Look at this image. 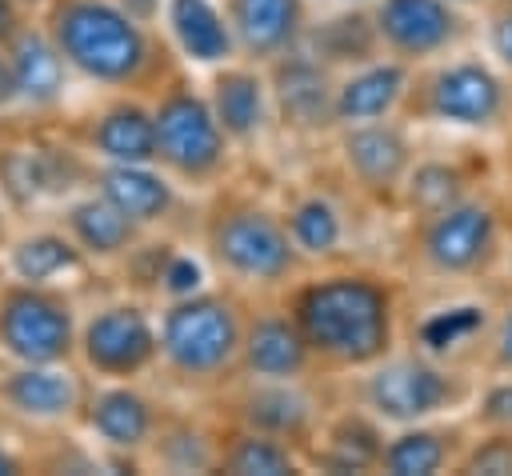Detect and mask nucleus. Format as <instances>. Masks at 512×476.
<instances>
[{
  "label": "nucleus",
  "mask_w": 512,
  "mask_h": 476,
  "mask_svg": "<svg viewBox=\"0 0 512 476\" xmlns=\"http://www.w3.org/2000/svg\"><path fill=\"white\" fill-rule=\"evenodd\" d=\"M300 324L308 340L344 360H368L388 340V304L368 280H328L304 292Z\"/></svg>",
  "instance_id": "1"
},
{
  "label": "nucleus",
  "mask_w": 512,
  "mask_h": 476,
  "mask_svg": "<svg viewBox=\"0 0 512 476\" xmlns=\"http://www.w3.org/2000/svg\"><path fill=\"white\" fill-rule=\"evenodd\" d=\"M56 40H60V52L76 68L104 76V80L128 76L144 56V44H140V32L132 28V20L120 16L116 8L92 4V0H72L60 8Z\"/></svg>",
  "instance_id": "2"
},
{
  "label": "nucleus",
  "mask_w": 512,
  "mask_h": 476,
  "mask_svg": "<svg viewBox=\"0 0 512 476\" xmlns=\"http://www.w3.org/2000/svg\"><path fill=\"white\" fill-rule=\"evenodd\" d=\"M72 320L68 312L40 292H12L0 308V340L12 356L28 364H52L68 352Z\"/></svg>",
  "instance_id": "3"
},
{
  "label": "nucleus",
  "mask_w": 512,
  "mask_h": 476,
  "mask_svg": "<svg viewBox=\"0 0 512 476\" xmlns=\"http://www.w3.org/2000/svg\"><path fill=\"white\" fill-rule=\"evenodd\" d=\"M232 348H236V320L228 308L212 300L180 304L164 324V352L188 372H208L224 364Z\"/></svg>",
  "instance_id": "4"
},
{
  "label": "nucleus",
  "mask_w": 512,
  "mask_h": 476,
  "mask_svg": "<svg viewBox=\"0 0 512 476\" xmlns=\"http://www.w3.org/2000/svg\"><path fill=\"white\" fill-rule=\"evenodd\" d=\"M156 148L184 172H204L220 156V128L192 96H172L156 116Z\"/></svg>",
  "instance_id": "5"
},
{
  "label": "nucleus",
  "mask_w": 512,
  "mask_h": 476,
  "mask_svg": "<svg viewBox=\"0 0 512 476\" xmlns=\"http://www.w3.org/2000/svg\"><path fill=\"white\" fill-rule=\"evenodd\" d=\"M432 108H436V116H444L452 124H492L504 116L508 92L492 68L468 60V64H452L448 72L436 76Z\"/></svg>",
  "instance_id": "6"
},
{
  "label": "nucleus",
  "mask_w": 512,
  "mask_h": 476,
  "mask_svg": "<svg viewBox=\"0 0 512 476\" xmlns=\"http://www.w3.org/2000/svg\"><path fill=\"white\" fill-rule=\"evenodd\" d=\"M496 240V216L480 204H448L440 208L436 224L428 228V256L448 268L464 272L476 268Z\"/></svg>",
  "instance_id": "7"
},
{
  "label": "nucleus",
  "mask_w": 512,
  "mask_h": 476,
  "mask_svg": "<svg viewBox=\"0 0 512 476\" xmlns=\"http://www.w3.org/2000/svg\"><path fill=\"white\" fill-rule=\"evenodd\" d=\"M216 248L244 276H280L288 268V240L260 212L228 216L216 232Z\"/></svg>",
  "instance_id": "8"
},
{
  "label": "nucleus",
  "mask_w": 512,
  "mask_h": 476,
  "mask_svg": "<svg viewBox=\"0 0 512 476\" xmlns=\"http://www.w3.org/2000/svg\"><path fill=\"white\" fill-rule=\"evenodd\" d=\"M88 360L104 372H132L152 356V328L136 308H108L88 324Z\"/></svg>",
  "instance_id": "9"
},
{
  "label": "nucleus",
  "mask_w": 512,
  "mask_h": 476,
  "mask_svg": "<svg viewBox=\"0 0 512 476\" xmlns=\"http://www.w3.org/2000/svg\"><path fill=\"white\" fill-rule=\"evenodd\" d=\"M448 380L428 368V364H412V360H400V364H388L384 372L372 376V400L384 416H396V420H412V416H428L436 412L444 400H448Z\"/></svg>",
  "instance_id": "10"
},
{
  "label": "nucleus",
  "mask_w": 512,
  "mask_h": 476,
  "mask_svg": "<svg viewBox=\"0 0 512 476\" xmlns=\"http://www.w3.org/2000/svg\"><path fill=\"white\" fill-rule=\"evenodd\" d=\"M380 28L404 52H432L452 36V12L444 0H384Z\"/></svg>",
  "instance_id": "11"
},
{
  "label": "nucleus",
  "mask_w": 512,
  "mask_h": 476,
  "mask_svg": "<svg viewBox=\"0 0 512 476\" xmlns=\"http://www.w3.org/2000/svg\"><path fill=\"white\" fill-rule=\"evenodd\" d=\"M8 400L28 416H60L76 404V384L52 368H24L8 380Z\"/></svg>",
  "instance_id": "12"
},
{
  "label": "nucleus",
  "mask_w": 512,
  "mask_h": 476,
  "mask_svg": "<svg viewBox=\"0 0 512 476\" xmlns=\"http://www.w3.org/2000/svg\"><path fill=\"white\" fill-rule=\"evenodd\" d=\"M12 76H16V92H24L28 100H52L60 88V56L56 48L36 36L24 32L12 48Z\"/></svg>",
  "instance_id": "13"
},
{
  "label": "nucleus",
  "mask_w": 512,
  "mask_h": 476,
  "mask_svg": "<svg viewBox=\"0 0 512 476\" xmlns=\"http://www.w3.org/2000/svg\"><path fill=\"white\" fill-rule=\"evenodd\" d=\"M172 28L196 60H220L228 52V32L208 0H172Z\"/></svg>",
  "instance_id": "14"
},
{
  "label": "nucleus",
  "mask_w": 512,
  "mask_h": 476,
  "mask_svg": "<svg viewBox=\"0 0 512 476\" xmlns=\"http://www.w3.org/2000/svg\"><path fill=\"white\" fill-rule=\"evenodd\" d=\"M236 24L248 48L272 52L296 28V0H236Z\"/></svg>",
  "instance_id": "15"
},
{
  "label": "nucleus",
  "mask_w": 512,
  "mask_h": 476,
  "mask_svg": "<svg viewBox=\"0 0 512 476\" xmlns=\"http://www.w3.org/2000/svg\"><path fill=\"white\" fill-rule=\"evenodd\" d=\"M400 84H404V72L396 64L360 72L340 92V116H348V120H372V116L388 112L392 100L400 96Z\"/></svg>",
  "instance_id": "16"
},
{
  "label": "nucleus",
  "mask_w": 512,
  "mask_h": 476,
  "mask_svg": "<svg viewBox=\"0 0 512 476\" xmlns=\"http://www.w3.org/2000/svg\"><path fill=\"white\" fill-rule=\"evenodd\" d=\"M96 144L120 164H140V160H148L156 152V124L144 112L124 108V112H112L96 128Z\"/></svg>",
  "instance_id": "17"
},
{
  "label": "nucleus",
  "mask_w": 512,
  "mask_h": 476,
  "mask_svg": "<svg viewBox=\"0 0 512 476\" xmlns=\"http://www.w3.org/2000/svg\"><path fill=\"white\" fill-rule=\"evenodd\" d=\"M104 196L128 216V220H152V216H160L164 212V204H168V188L156 180V176H148V172H136V168H112L108 176H104Z\"/></svg>",
  "instance_id": "18"
},
{
  "label": "nucleus",
  "mask_w": 512,
  "mask_h": 476,
  "mask_svg": "<svg viewBox=\"0 0 512 476\" xmlns=\"http://www.w3.org/2000/svg\"><path fill=\"white\" fill-rule=\"evenodd\" d=\"M248 360H252V368L264 372V376H288V372L300 368L304 344H300V336H296L288 324L264 320V324H256L252 336H248Z\"/></svg>",
  "instance_id": "19"
},
{
  "label": "nucleus",
  "mask_w": 512,
  "mask_h": 476,
  "mask_svg": "<svg viewBox=\"0 0 512 476\" xmlns=\"http://www.w3.org/2000/svg\"><path fill=\"white\" fill-rule=\"evenodd\" d=\"M92 424L112 444H140L148 436V408L132 392H104L92 408Z\"/></svg>",
  "instance_id": "20"
},
{
  "label": "nucleus",
  "mask_w": 512,
  "mask_h": 476,
  "mask_svg": "<svg viewBox=\"0 0 512 476\" xmlns=\"http://www.w3.org/2000/svg\"><path fill=\"white\" fill-rule=\"evenodd\" d=\"M348 160L372 184H388L404 168V144L392 132H384V128H368V132L348 136Z\"/></svg>",
  "instance_id": "21"
},
{
  "label": "nucleus",
  "mask_w": 512,
  "mask_h": 476,
  "mask_svg": "<svg viewBox=\"0 0 512 476\" xmlns=\"http://www.w3.org/2000/svg\"><path fill=\"white\" fill-rule=\"evenodd\" d=\"M72 228L92 252H116L128 240V216L112 200H84L72 208Z\"/></svg>",
  "instance_id": "22"
},
{
  "label": "nucleus",
  "mask_w": 512,
  "mask_h": 476,
  "mask_svg": "<svg viewBox=\"0 0 512 476\" xmlns=\"http://www.w3.org/2000/svg\"><path fill=\"white\" fill-rule=\"evenodd\" d=\"M72 268H76V252L56 236H32L16 248V272L28 284H44V280L72 272Z\"/></svg>",
  "instance_id": "23"
},
{
  "label": "nucleus",
  "mask_w": 512,
  "mask_h": 476,
  "mask_svg": "<svg viewBox=\"0 0 512 476\" xmlns=\"http://www.w3.org/2000/svg\"><path fill=\"white\" fill-rule=\"evenodd\" d=\"M216 112L228 132H248L260 120V88L252 76H228L216 88Z\"/></svg>",
  "instance_id": "24"
},
{
  "label": "nucleus",
  "mask_w": 512,
  "mask_h": 476,
  "mask_svg": "<svg viewBox=\"0 0 512 476\" xmlns=\"http://www.w3.org/2000/svg\"><path fill=\"white\" fill-rule=\"evenodd\" d=\"M384 464L396 472V476H428L444 464V444L428 432H416V436H404L388 448Z\"/></svg>",
  "instance_id": "25"
},
{
  "label": "nucleus",
  "mask_w": 512,
  "mask_h": 476,
  "mask_svg": "<svg viewBox=\"0 0 512 476\" xmlns=\"http://www.w3.org/2000/svg\"><path fill=\"white\" fill-rule=\"evenodd\" d=\"M280 92H284V104L296 112V116H304V120H312L320 108H324V80H320V72L312 68V64H288L284 72H280Z\"/></svg>",
  "instance_id": "26"
},
{
  "label": "nucleus",
  "mask_w": 512,
  "mask_h": 476,
  "mask_svg": "<svg viewBox=\"0 0 512 476\" xmlns=\"http://www.w3.org/2000/svg\"><path fill=\"white\" fill-rule=\"evenodd\" d=\"M292 236H296L308 252H328V248L336 244V236H340L336 212H332L328 204H320V200L304 204V208L292 216Z\"/></svg>",
  "instance_id": "27"
},
{
  "label": "nucleus",
  "mask_w": 512,
  "mask_h": 476,
  "mask_svg": "<svg viewBox=\"0 0 512 476\" xmlns=\"http://www.w3.org/2000/svg\"><path fill=\"white\" fill-rule=\"evenodd\" d=\"M252 420L264 424V428H276V432H288V428H300L304 424V400L292 396V392H260L252 400Z\"/></svg>",
  "instance_id": "28"
},
{
  "label": "nucleus",
  "mask_w": 512,
  "mask_h": 476,
  "mask_svg": "<svg viewBox=\"0 0 512 476\" xmlns=\"http://www.w3.org/2000/svg\"><path fill=\"white\" fill-rule=\"evenodd\" d=\"M416 200L424 204V208H432V212H440V208H448V204H456V192H460V176L452 172V168H444V164H428V168H420L416 172Z\"/></svg>",
  "instance_id": "29"
},
{
  "label": "nucleus",
  "mask_w": 512,
  "mask_h": 476,
  "mask_svg": "<svg viewBox=\"0 0 512 476\" xmlns=\"http://www.w3.org/2000/svg\"><path fill=\"white\" fill-rule=\"evenodd\" d=\"M480 320H484V316H480L476 308H452V312H440V316H432V320L424 324V340H428L432 348H448V344L464 340L468 332H476Z\"/></svg>",
  "instance_id": "30"
},
{
  "label": "nucleus",
  "mask_w": 512,
  "mask_h": 476,
  "mask_svg": "<svg viewBox=\"0 0 512 476\" xmlns=\"http://www.w3.org/2000/svg\"><path fill=\"white\" fill-rule=\"evenodd\" d=\"M232 468L236 472H264V476H272V472H292V460H288L284 448H276L268 440H244L236 448V456H232Z\"/></svg>",
  "instance_id": "31"
},
{
  "label": "nucleus",
  "mask_w": 512,
  "mask_h": 476,
  "mask_svg": "<svg viewBox=\"0 0 512 476\" xmlns=\"http://www.w3.org/2000/svg\"><path fill=\"white\" fill-rule=\"evenodd\" d=\"M468 468H476V472H512V440H488L476 456H472V464Z\"/></svg>",
  "instance_id": "32"
},
{
  "label": "nucleus",
  "mask_w": 512,
  "mask_h": 476,
  "mask_svg": "<svg viewBox=\"0 0 512 476\" xmlns=\"http://www.w3.org/2000/svg\"><path fill=\"white\" fill-rule=\"evenodd\" d=\"M492 52H496L500 64L512 72V4L492 20Z\"/></svg>",
  "instance_id": "33"
},
{
  "label": "nucleus",
  "mask_w": 512,
  "mask_h": 476,
  "mask_svg": "<svg viewBox=\"0 0 512 476\" xmlns=\"http://www.w3.org/2000/svg\"><path fill=\"white\" fill-rule=\"evenodd\" d=\"M164 280H168L172 292H192L200 284V268L192 260H172V268L164 272Z\"/></svg>",
  "instance_id": "34"
},
{
  "label": "nucleus",
  "mask_w": 512,
  "mask_h": 476,
  "mask_svg": "<svg viewBox=\"0 0 512 476\" xmlns=\"http://www.w3.org/2000/svg\"><path fill=\"white\" fill-rule=\"evenodd\" d=\"M488 416L496 424H512V384H504V388H496L488 396Z\"/></svg>",
  "instance_id": "35"
},
{
  "label": "nucleus",
  "mask_w": 512,
  "mask_h": 476,
  "mask_svg": "<svg viewBox=\"0 0 512 476\" xmlns=\"http://www.w3.org/2000/svg\"><path fill=\"white\" fill-rule=\"evenodd\" d=\"M496 356H500V364L512 372V312L500 320V332H496Z\"/></svg>",
  "instance_id": "36"
},
{
  "label": "nucleus",
  "mask_w": 512,
  "mask_h": 476,
  "mask_svg": "<svg viewBox=\"0 0 512 476\" xmlns=\"http://www.w3.org/2000/svg\"><path fill=\"white\" fill-rule=\"evenodd\" d=\"M16 96V76H12V60L0 56V104H8Z\"/></svg>",
  "instance_id": "37"
},
{
  "label": "nucleus",
  "mask_w": 512,
  "mask_h": 476,
  "mask_svg": "<svg viewBox=\"0 0 512 476\" xmlns=\"http://www.w3.org/2000/svg\"><path fill=\"white\" fill-rule=\"evenodd\" d=\"M12 24H16V16H12V0H0V40L12 36Z\"/></svg>",
  "instance_id": "38"
},
{
  "label": "nucleus",
  "mask_w": 512,
  "mask_h": 476,
  "mask_svg": "<svg viewBox=\"0 0 512 476\" xmlns=\"http://www.w3.org/2000/svg\"><path fill=\"white\" fill-rule=\"evenodd\" d=\"M0 472H16V460H12V456H4V452H0Z\"/></svg>",
  "instance_id": "39"
},
{
  "label": "nucleus",
  "mask_w": 512,
  "mask_h": 476,
  "mask_svg": "<svg viewBox=\"0 0 512 476\" xmlns=\"http://www.w3.org/2000/svg\"><path fill=\"white\" fill-rule=\"evenodd\" d=\"M508 4H512V0H508Z\"/></svg>",
  "instance_id": "40"
}]
</instances>
